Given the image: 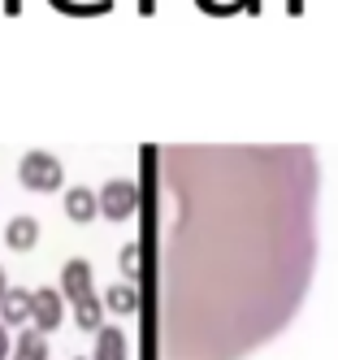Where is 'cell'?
Instances as JSON below:
<instances>
[{"label":"cell","instance_id":"cell-1","mask_svg":"<svg viewBox=\"0 0 338 360\" xmlns=\"http://www.w3.org/2000/svg\"><path fill=\"white\" fill-rule=\"evenodd\" d=\"M148 360H243L286 330L317 261L312 148H143Z\"/></svg>","mask_w":338,"mask_h":360},{"label":"cell","instance_id":"cell-2","mask_svg":"<svg viewBox=\"0 0 338 360\" xmlns=\"http://www.w3.org/2000/svg\"><path fill=\"white\" fill-rule=\"evenodd\" d=\"M18 183L26 191H39V195H52V191H61L65 183V165L52 157V152H26V157L18 161Z\"/></svg>","mask_w":338,"mask_h":360},{"label":"cell","instance_id":"cell-3","mask_svg":"<svg viewBox=\"0 0 338 360\" xmlns=\"http://www.w3.org/2000/svg\"><path fill=\"white\" fill-rule=\"evenodd\" d=\"M100 217L109 221H130L139 217V204H143V191H139V178H109L100 191Z\"/></svg>","mask_w":338,"mask_h":360},{"label":"cell","instance_id":"cell-4","mask_svg":"<svg viewBox=\"0 0 338 360\" xmlns=\"http://www.w3.org/2000/svg\"><path fill=\"white\" fill-rule=\"evenodd\" d=\"M65 321V295L57 287H35L31 291V326L39 334H52Z\"/></svg>","mask_w":338,"mask_h":360},{"label":"cell","instance_id":"cell-5","mask_svg":"<svg viewBox=\"0 0 338 360\" xmlns=\"http://www.w3.org/2000/svg\"><path fill=\"white\" fill-rule=\"evenodd\" d=\"M57 291L65 295V304L87 300V295L96 291V269H91V261H83V256L65 261V265H61V287H57Z\"/></svg>","mask_w":338,"mask_h":360},{"label":"cell","instance_id":"cell-6","mask_svg":"<svg viewBox=\"0 0 338 360\" xmlns=\"http://www.w3.org/2000/svg\"><path fill=\"white\" fill-rule=\"evenodd\" d=\"M61 209H65V217H70L74 226H87V221L100 217V195H96L91 187H70L65 200H61Z\"/></svg>","mask_w":338,"mask_h":360},{"label":"cell","instance_id":"cell-7","mask_svg":"<svg viewBox=\"0 0 338 360\" xmlns=\"http://www.w3.org/2000/svg\"><path fill=\"white\" fill-rule=\"evenodd\" d=\"M91 339H96L91 360H130V339L122 326H100Z\"/></svg>","mask_w":338,"mask_h":360},{"label":"cell","instance_id":"cell-8","mask_svg":"<svg viewBox=\"0 0 338 360\" xmlns=\"http://www.w3.org/2000/svg\"><path fill=\"white\" fill-rule=\"evenodd\" d=\"M104 308H109V313H117V317H130V313L139 317L143 295H139V287H130V282H113V287L104 291Z\"/></svg>","mask_w":338,"mask_h":360},{"label":"cell","instance_id":"cell-9","mask_svg":"<svg viewBox=\"0 0 338 360\" xmlns=\"http://www.w3.org/2000/svg\"><path fill=\"white\" fill-rule=\"evenodd\" d=\"M5 243H9L13 252H31V248L39 243V221H35L31 213L9 217V226H5Z\"/></svg>","mask_w":338,"mask_h":360},{"label":"cell","instance_id":"cell-10","mask_svg":"<svg viewBox=\"0 0 338 360\" xmlns=\"http://www.w3.org/2000/svg\"><path fill=\"white\" fill-rule=\"evenodd\" d=\"M9 360H48V334H39L35 326H22L13 334V356Z\"/></svg>","mask_w":338,"mask_h":360},{"label":"cell","instance_id":"cell-11","mask_svg":"<svg viewBox=\"0 0 338 360\" xmlns=\"http://www.w3.org/2000/svg\"><path fill=\"white\" fill-rule=\"evenodd\" d=\"M0 321L5 326H31V291L9 287V295L0 300Z\"/></svg>","mask_w":338,"mask_h":360},{"label":"cell","instance_id":"cell-12","mask_svg":"<svg viewBox=\"0 0 338 360\" xmlns=\"http://www.w3.org/2000/svg\"><path fill=\"white\" fill-rule=\"evenodd\" d=\"M74 308V326L78 330H87V334H96L100 326H104V304H100V295L91 291L87 300H78V304H70Z\"/></svg>","mask_w":338,"mask_h":360},{"label":"cell","instance_id":"cell-13","mask_svg":"<svg viewBox=\"0 0 338 360\" xmlns=\"http://www.w3.org/2000/svg\"><path fill=\"white\" fill-rule=\"evenodd\" d=\"M117 269H122V282H130V287L143 278V252H139V243H126V248H122Z\"/></svg>","mask_w":338,"mask_h":360},{"label":"cell","instance_id":"cell-14","mask_svg":"<svg viewBox=\"0 0 338 360\" xmlns=\"http://www.w3.org/2000/svg\"><path fill=\"white\" fill-rule=\"evenodd\" d=\"M13 356V334H9V326L0 321V360H9Z\"/></svg>","mask_w":338,"mask_h":360},{"label":"cell","instance_id":"cell-15","mask_svg":"<svg viewBox=\"0 0 338 360\" xmlns=\"http://www.w3.org/2000/svg\"><path fill=\"white\" fill-rule=\"evenodd\" d=\"M5 295H9V269L0 265V300H5Z\"/></svg>","mask_w":338,"mask_h":360},{"label":"cell","instance_id":"cell-16","mask_svg":"<svg viewBox=\"0 0 338 360\" xmlns=\"http://www.w3.org/2000/svg\"><path fill=\"white\" fill-rule=\"evenodd\" d=\"M74 360H87V356H74Z\"/></svg>","mask_w":338,"mask_h":360}]
</instances>
